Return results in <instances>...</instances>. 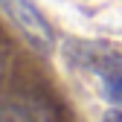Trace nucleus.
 I'll return each mask as SVG.
<instances>
[{
  "instance_id": "nucleus-1",
  "label": "nucleus",
  "mask_w": 122,
  "mask_h": 122,
  "mask_svg": "<svg viewBox=\"0 0 122 122\" xmlns=\"http://www.w3.org/2000/svg\"><path fill=\"white\" fill-rule=\"evenodd\" d=\"M67 52L79 67H87L90 73L99 76L105 99L122 108V52L108 44H93V41H76L67 47Z\"/></svg>"
},
{
  "instance_id": "nucleus-2",
  "label": "nucleus",
  "mask_w": 122,
  "mask_h": 122,
  "mask_svg": "<svg viewBox=\"0 0 122 122\" xmlns=\"http://www.w3.org/2000/svg\"><path fill=\"white\" fill-rule=\"evenodd\" d=\"M0 6L6 9V15L18 23V29L35 44L38 50L47 52V50L52 47V38H55V35H52V26H50L47 18L35 9L32 0H3Z\"/></svg>"
},
{
  "instance_id": "nucleus-3",
  "label": "nucleus",
  "mask_w": 122,
  "mask_h": 122,
  "mask_svg": "<svg viewBox=\"0 0 122 122\" xmlns=\"http://www.w3.org/2000/svg\"><path fill=\"white\" fill-rule=\"evenodd\" d=\"M0 122H26L20 108H3L0 105Z\"/></svg>"
},
{
  "instance_id": "nucleus-4",
  "label": "nucleus",
  "mask_w": 122,
  "mask_h": 122,
  "mask_svg": "<svg viewBox=\"0 0 122 122\" xmlns=\"http://www.w3.org/2000/svg\"><path fill=\"white\" fill-rule=\"evenodd\" d=\"M102 122H122V111H108Z\"/></svg>"
},
{
  "instance_id": "nucleus-5",
  "label": "nucleus",
  "mask_w": 122,
  "mask_h": 122,
  "mask_svg": "<svg viewBox=\"0 0 122 122\" xmlns=\"http://www.w3.org/2000/svg\"><path fill=\"white\" fill-rule=\"evenodd\" d=\"M0 3H3V0H0Z\"/></svg>"
}]
</instances>
